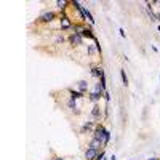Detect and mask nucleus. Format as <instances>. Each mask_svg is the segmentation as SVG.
I'll list each match as a JSON object with an SVG mask.
<instances>
[{"instance_id":"obj_14","label":"nucleus","mask_w":160,"mask_h":160,"mask_svg":"<svg viewBox=\"0 0 160 160\" xmlns=\"http://www.w3.org/2000/svg\"><path fill=\"white\" fill-rule=\"evenodd\" d=\"M64 40H66V38H64V35L61 34V32H58V34H56L55 37H53V43H55V45H61V43H63Z\"/></svg>"},{"instance_id":"obj_21","label":"nucleus","mask_w":160,"mask_h":160,"mask_svg":"<svg viewBox=\"0 0 160 160\" xmlns=\"http://www.w3.org/2000/svg\"><path fill=\"white\" fill-rule=\"evenodd\" d=\"M104 99H106V101H111V94H109V91H106V93H104Z\"/></svg>"},{"instance_id":"obj_5","label":"nucleus","mask_w":160,"mask_h":160,"mask_svg":"<svg viewBox=\"0 0 160 160\" xmlns=\"http://www.w3.org/2000/svg\"><path fill=\"white\" fill-rule=\"evenodd\" d=\"M91 117H93V122L99 123L103 118V111L101 107H99V103L98 104H93V109H91Z\"/></svg>"},{"instance_id":"obj_2","label":"nucleus","mask_w":160,"mask_h":160,"mask_svg":"<svg viewBox=\"0 0 160 160\" xmlns=\"http://www.w3.org/2000/svg\"><path fill=\"white\" fill-rule=\"evenodd\" d=\"M72 27H74V23L70 21V18L66 13H59V31L61 32L72 31Z\"/></svg>"},{"instance_id":"obj_20","label":"nucleus","mask_w":160,"mask_h":160,"mask_svg":"<svg viewBox=\"0 0 160 160\" xmlns=\"http://www.w3.org/2000/svg\"><path fill=\"white\" fill-rule=\"evenodd\" d=\"M118 32H120V37H126V34H125V29H123V27H120V29H118Z\"/></svg>"},{"instance_id":"obj_11","label":"nucleus","mask_w":160,"mask_h":160,"mask_svg":"<svg viewBox=\"0 0 160 160\" xmlns=\"http://www.w3.org/2000/svg\"><path fill=\"white\" fill-rule=\"evenodd\" d=\"M103 75H104V70H103L101 66H93L91 67V77H94V79H101Z\"/></svg>"},{"instance_id":"obj_12","label":"nucleus","mask_w":160,"mask_h":160,"mask_svg":"<svg viewBox=\"0 0 160 160\" xmlns=\"http://www.w3.org/2000/svg\"><path fill=\"white\" fill-rule=\"evenodd\" d=\"M69 5H70V2H67V0H56V7L61 10V13H66Z\"/></svg>"},{"instance_id":"obj_7","label":"nucleus","mask_w":160,"mask_h":160,"mask_svg":"<svg viewBox=\"0 0 160 160\" xmlns=\"http://www.w3.org/2000/svg\"><path fill=\"white\" fill-rule=\"evenodd\" d=\"M98 154H99V150H98V149H93V147H87V150H85L83 157H85V160H94Z\"/></svg>"},{"instance_id":"obj_10","label":"nucleus","mask_w":160,"mask_h":160,"mask_svg":"<svg viewBox=\"0 0 160 160\" xmlns=\"http://www.w3.org/2000/svg\"><path fill=\"white\" fill-rule=\"evenodd\" d=\"M67 93H69V98H72V99H82V98H85V94L83 93H80L79 90H74V88H67Z\"/></svg>"},{"instance_id":"obj_25","label":"nucleus","mask_w":160,"mask_h":160,"mask_svg":"<svg viewBox=\"0 0 160 160\" xmlns=\"http://www.w3.org/2000/svg\"><path fill=\"white\" fill-rule=\"evenodd\" d=\"M157 21H160V13H157Z\"/></svg>"},{"instance_id":"obj_13","label":"nucleus","mask_w":160,"mask_h":160,"mask_svg":"<svg viewBox=\"0 0 160 160\" xmlns=\"http://www.w3.org/2000/svg\"><path fill=\"white\" fill-rule=\"evenodd\" d=\"M88 147H93V149H98V150H99V149H103V143H101V141H98V139H94V138H91Z\"/></svg>"},{"instance_id":"obj_22","label":"nucleus","mask_w":160,"mask_h":160,"mask_svg":"<svg viewBox=\"0 0 160 160\" xmlns=\"http://www.w3.org/2000/svg\"><path fill=\"white\" fill-rule=\"evenodd\" d=\"M51 160H64V159H63V157H59V155H53Z\"/></svg>"},{"instance_id":"obj_8","label":"nucleus","mask_w":160,"mask_h":160,"mask_svg":"<svg viewBox=\"0 0 160 160\" xmlns=\"http://www.w3.org/2000/svg\"><path fill=\"white\" fill-rule=\"evenodd\" d=\"M88 88H90V85H88L87 80H79V82H77V90H79L80 93L87 94L88 93Z\"/></svg>"},{"instance_id":"obj_19","label":"nucleus","mask_w":160,"mask_h":160,"mask_svg":"<svg viewBox=\"0 0 160 160\" xmlns=\"http://www.w3.org/2000/svg\"><path fill=\"white\" fill-rule=\"evenodd\" d=\"M99 83H101V85H103V87H104V88H106V85H107V83H106V75H103V77H101V79H99Z\"/></svg>"},{"instance_id":"obj_15","label":"nucleus","mask_w":160,"mask_h":160,"mask_svg":"<svg viewBox=\"0 0 160 160\" xmlns=\"http://www.w3.org/2000/svg\"><path fill=\"white\" fill-rule=\"evenodd\" d=\"M87 53H88L90 56H94L96 53H99V55H101V51H99V48H98L96 45H90V46L87 48Z\"/></svg>"},{"instance_id":"obj_23","label":"nucleus","mask_w":160,"mask_h":160,"mask_svg":"<svg viewBox=\"0 0 160 160\" xmlns=\"http://www.w3.org/2000/svg\"><path fill=\"white\" fill-rule=\"evenodd\" d=\"M147 160H160V159H159V157H149Z\"/></svg>"},{"instance_id":"obj_24","label":"nucleus","mask_w":160,"mask_h":160,"mask_svg":"<svg viewBox=\"0 0 160 160\" xmlns=\"http://www.w3.org/2000/svg\"><path fill=\"white\" fill-rule=\"evenodd\" d=\"M109 160H115V155H114V154H112V155L109 157Z\"/></svg>"},{"instance_id":"obj_17","label":"nucleus","mask_w":160,"mask_h":160,"mask_svg":"<svg viewBox=\"0 0 160 160\" xmlns=\"http://www.w3.org/2000/svg\"><path fill=\"white\" fill-rule=\"evenodd\" d=\"M120 75H122V82H123V85H128V77H126V72H125V69H120Z\"/></svg>"},{"instance_id":"obj_6","label":"nucleus","mask_w":160,"mask_h":160,"mask_svg":"<svg viewBox=\"0 0 160 160\" xmlns=\"http://www.w3.org/2000/svg\"><path fill=\"white\" fill-rule=\"evenodd\" d=\"M98 123L96 122H85L83 125H82V128H80V135H85V133H93L94 128H96Z\"/></svg>"},{"instance_id":"obj_9","label":"nucleus","mask_w":160,"mask_h":160,"mask_svg":"<svg viewBox=\"0 0 160 160\" xmlns=\"http://www.w3.org/2000/svg\"><path fill=\"white\" fill-rule=\"evenodd\" d=\"M101 98H103V94H101V93H98V91H94V90L88 93V99H90L93 104H98V103L101 101Z\"/></svg>"},{"instance_id":"obj_4","label":"nucleus","mask_w":160,"mask_h":160,"mask_svg":"<svg viewBox=\"0 0 160 160\" xmlns=\"http://www.w3.org/2000/svg\"><path fill=\"white\" fill-rule=\"evenodd\" d=\"M67 40H69V43L72 46H80V45H83V40L85 38L82 37L80 34H77V32H72V34L67 37Z\"/></svg>"},{"instance_id":"obj_18","label":"nucleus","mask_w":160,"mask_h":160,"mask_svg":"<svg viewBox=\"0 0 160 160\" xmlns=\"http://www.w3.org/2000/svg\"><path fill=\"white\" fill-rule=\"evenodd\" d=\"M104 157H106V152H104V149H103V150H99V154L96 155V159H94V160H103Z\"/></svg>"},{"instance_id":"obj_16","label":"nucleus","mask_w":160,"mask_h":160,"mask_svg":"<svg viewBox=\"0 0 160 160\" xmlns=\"http://www.w3.org/2000/svg\"><path fill=\"white\" fill-rule=\"evenodd\" d=\"M83 13H85V18H87L88 21H90L91 24H94V18H93V14L90 13V10H88L87 7H83Z\"/></svg>"},{"instance_id":"obj_1","label":"nucleus","mask_w":160,"mask_h":160,"mask_svg":"<svg viewBox=\"0 0 160 160\" xmlns=\"http://www.w3.org/2000/svg\"><path fill=\"white\" fill-rule=\"evenodd\" d=\"M106 136H107V128H106L103 123H98L96 128H94V131H93V138L98 139V141H101L103 149L106 147Z\"/></svg>"},{"instance_id":"obj_3","label":"nucleus","mask_w":160,"mask_h":160,"mask_svg":"<svg viewBox=\"0 0 160 160\" xmlns=\"http://www.w3.org/2000/svg\"><path fill=\"white\" fill-rule=\"evenodd\" d=\"M55 19H59L58 18V13L56 11H43L40 16H38V23H43V24H50V23H53Z\"/></svg>"}]
</instances>
